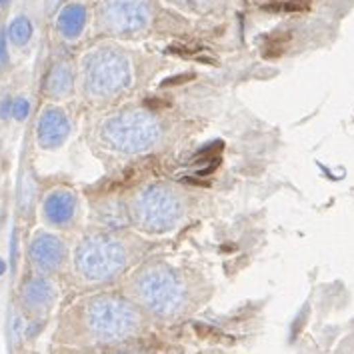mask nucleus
<instances>
[{
    "instance_id": "2",
    "label": "nucleus",
    "mask_w": 354,
    "mask_h": 354,
    "mask_svg": "<svg viewBox=\"0 0 354 354\" xmlns=\"http://www.w3.org/2000/svg\"><path fill=\"white\" fill-rule=\"evenodd\" d=\"M132 292L150 315L158 318H174L187 306L188 290L183 277L165 264L142 268L132 279Z\"/></svg>"
},
{
    "instance_id": "4",
    "label": "nucleus",
    "mask_w": 354,
    "mask_h": 354,
    "mask_svg": "<svg viewBox=\"0 0 354 354\" xmlns=\"http://www.w3.org/2000/svg\"><path fill=\"white\" fill-rule=\"evenodd\" d=\"M82 93L88 98H109L118 93L127 80V62L111 50H96L82 60Z\"/></svg>"
},
{
    "instance_id": "20",
    "label": "nucleus",
    "mask_w": 354,
    "mask_h": 354,
    "mask_svg": "<svg viewBox=\"0 0 354 354\" xmlns=\"http://www.w3.org/2000/svg\"><path fill=\"white\" fill-rule=\"evenodd\" d=\"M58 2H62V0H48V4H50V6H56Z\"/></svg>"
},
{
    "instance_id": "15",
    "label": "nucleus",
    "mask_w": 354,
    "mask_h": 354,
    "mask_svg": "<svg viewBox=\"0 0 354 354\" xmlns=\"http://www.w3.org/2000/svg\"><path fill=\"white\" fill-rule=\"evenodd\" d=\"M30 114V100L26 96H15L12 98V118L24 122Z\"/></svg>"
},
{
    "instance_id": "5",
    "label": "nucleus",
    "mask_w": 354,
    "mask_h": 354,
    "mask_svg": "<svg viewBox=\"0 0 354 354\" xmlns=\"http://www.w3.org/2000/svg\"><path fill=\"white\" fill-rule=\"evenodd\" d=\"M158 136V127L142 114H116L102 122L100 138L106 147L120 152H138L149 149Z\"/></svg>"
},
{
    "instance_id": "10",
    "label": "nucleus",
    "mask_w": 354,
    "mask_h": 354,
    "mask_svg": "<svg viewBox=\"0 0 354 354\" xmlns=\"http://www.w3.org/2000/svg\"><path fill=\"white\" fill-rule=\"evenodd\" d=\"M42 221L50 228H71L78 214V196L71 188H53L42 198Z\"/></svg>"
},
{
    "instance_id": "13",
    "label": "nucleus",
    "mask_w": 354,
    "mask_h": 354,
    "mask_svg": "<svg viewBox=\"0 0 354 354\" xmlns=\"http://www.w3.org/2000/svg\"><path fill=\"white\" fill-rule=\"evenodd\" d=\"M32 38V24L26 17H17L8 24L6 30V40L15 46V48H24Z\"/></svg>"
},
{
    "instance_id": "19",
    "label": "nucleus",
    "mask_w": 354,
    "mask_h": 354,
    "mask_svg": "<svg viewBox=\"0 0 354 354\" xmlns=\"http://www.w3.org/2000/svg\"><path fill=\"white\" fill-rule=\"evenodd\" d=\"M4 270H6V262L0 259V277H2V272H4Z\"/></svg>"
},
{
    "instance_id": "18",
    "label": "nucleus",
    "mask_w": 354,
    "mask_h": 354,
    "mask_svg": "<svg viewBox=\"0 0 354 354\" xmlns=\"http://www.w3.org/2000/svg\"><path fill=\"white\" fill-rule=\"evenodd\" d=\"M8 64V53H6V40L0 37V68H6Z\"/></svg>"
},
{
    "instance_id": "12",
    "label": "nucleus",
    "mask_w": 354,
    "mask_h": 354,
    "mask_svg": "<svg viewBox=\"0 0 354 354\" xmlns=\"http://www.w3.org/2000/svg\"><path fill=\"white\" fill-rule=\"evenodd\" d=\"M84 26H86V8L78 2L66 4L56 19V30L66 40H75L80 37Z\"/></svg>"
},
{
    "instance_id": "21",
    "label": "nucleus",
    "mask_w": 354,
    "mask_h": 354,
    "mask_svg": "<svg viewBox=\"0 0 354 354\" xmlns=\"http://www.w3.org/2000/svg\"><path fill=\"white\" fill-rule=\"evenodd\" d=\"M8 2H10V0H0V6H8Z\"/></svg>"
},
{
    "instance_id": "1",
    "label": "nucleus",
    "mask_w": 354,
    "mask_h": 354,
    "mask_svg": "<svg viewBox=\"0 0 354 354\" xmlns=\"http://www.w3.org/2000/svg\"><path fill=\"white\" fill-rule=\"evenodd\" d=\"M64 320V340L106 346L129 340L145 326V318L131 300L106 292L76 302Z\"/></svg>"
},
{
    "instance_id": "14",
    "label": "nucleus",
    "mask_w": 354,
    "mask_h": 354,
    "mask_svg": "<svg viewBox=\"0 0 354 354\" xmlns=\"http://www.w3.org/2000/svg\"><path fill=\"white\" fill-rule=\"evenodd\" d=\"M35 196H37V185L32 180L30 174H24L20 180L19 188V212L20 214H28L30 208L35 205Z\"/></svg>"
},
{
    "instance_id": "16",
    "label": "nucleus",
    "mask_w": 354,
    "mask_h": 354,
    "mask_svg": "<svg viewBox=\"0 0 354 354\" xmlns=\"http://www.w3.org/2000/svg\"><path fill=\"white\" fill-rule=\"evenodd\" d=\"M304 4L300 0H288V2H274V4H264L262 10L266 12H297L302 10Z\"/></svg>"
},
{
    "instance_id": "17",
    "label": "nucleus",
    "mask_w": 354,
    "mask_h": 354,
    "mask_svg": "<svg viewBox=\"0 0 354 354\" xmlns=\"http://www.w3.org/2000/svg\"><path fill=\"white\" fill-rule=\"evenodd\" d=\"M0 118L6 120V118H12V98L6 96L2 102H0Z\"/></svg>"
},
{
    "instance_id": "6",
    "label": "nucleus",
    "mask_w": 354,
    "mask_h": 354,
    "mask_svg": "<svg viewBox=\"0 0 354 354\" xmlns=\"http://www.w3.org/2000/svg\"><path fill=\"white\" fill-rule=\"evenodd\" d=\"M28 262L40 274H58L68 264L71 252L66 243L50 230H37L28 243Z\"/></svg>"
},
{
    "instance_id": "7",
    "label": "nucleus",
    "mask_w": 354,
    "mask_h": 354,
    "mask_svg": "<svg viewBox=\"0 0 354 354\" xmlns=\"http://www.w3.org/2000/svg\"><path fill=\"white\" fill-rule=\"evenodd\" d=\"M20 308L30 320H44L58 300V286L48 274L32 272L22 280L19 288Z\"/></svg>"
},
{
    "instance_id": "3",
    "label": "nucleus",
    "mask_w": 354,
    "mask_h": 354,
    "mask_svg": "<svg viewBox=\"0 0 354 354\" xmlns=\"http://www.w3.org/2000/svg\"><path fill=\"white\" fill-rule=\"evenodd\" d=\"M131 261V252L120 239L94 232L82 236L73 252L75 272L91 284L116 279Z\"/></svg>"
},
{
    "instance_id": "8",
    "label": "nucleus",
    "mask_w": 354,
    "mask_h": 354,
    "mask_svg": "<svg viewBox=\"0 0 354 354\" xmlns=\"http://www.w3.org/2000/svg\"><path fill=\"white\" fill-rule=\"evenodd\" d=\"M138 216L150 230H167L180 216V205L165 188H152L138 201Z\"/></svg>"
},
{
    "instance_id": "11",
    "label": "nucleus",
    "mask_w": 354,
    "mask_h": 354,
    "mask_svg": "<svg viewBox=\"0 0 354 354\" xmlns=\"http://www.w3.org/2000/svg\"><path fill=\"white\" fill-rule=\"evenodd\" d=\"M44 94L53 100H66L75 94L76 88V75L71 62L60 60L55 62L53 68L44 78Z\"/></svg>"
},
{
    "instance_id": "9",
    "label": "nucleus",
    "mask_w": 354,
    "mask_h": 354,
    "mask_svg": "<svg viewBox=\"0 0 354 354\" xmlns=\"http://www.w3.org/2000/svg\"><path fill=\"white\" fill-rule=\"evenodd\" d=\"M73 132V122L64 109L48 104L44 106L37 118V145L42 150L60 149Z\"/></svg>"
}]
</instances>
